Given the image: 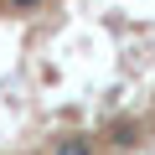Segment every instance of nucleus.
<instances>
[{
    "mask_svg": "<svg viewBox=\"0 0 155 155\" xmlns=\"http://www.w3.org/2000/svg\"><path fill=\"white\" fill-rule=\"evenodd\" d=\"M11 5H16V11H36L41 0H11Z\"/></svg>",
    "mask_w": 155,
    "mask_h": 155,
    "instance_id": "7ed1b4c3",
    "label": "nucleus"
},
{
    "mask_svg": "<svg viewBox=\"0 0 155 155\" xmlns=\"http://www.w3.org/2000/svg\"><path fill=\"white\" fill-rule=\"evenodd\" d=\"M109 140H114V145H124V150H129V145H140L134 124H114V129H109Z\"/></svg>",
    "mask_w": 155,
    "mask_h": 155,
    "instance_id": "f257e3e1",
    "label": "nucleus"
},
{
    "mask_svg": "<svg viewBox=\"0 0 155 155\" xmlns=\"http://www.w3.org/2000/svg\"><path fill=\"white\" fill-rule=\"evenodd\" d=\"M57 155H93V140H62Z\"/></svg>",
    "mask_w": 155,
    "mask_h": 155,
    "instance_id": "f03ea898",
    "label": "nucleus"
}]
</instances>
